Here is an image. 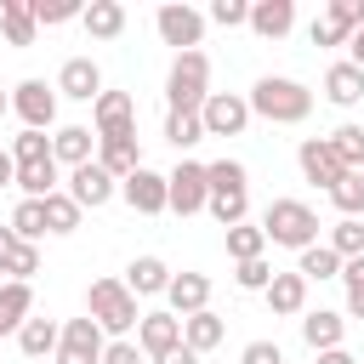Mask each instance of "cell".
<instances>
[{"mask_svg": "<svg viewBox=\"0 0 364 364\" xmlns=\"http://www.w3.org/2000/svg\"><path fill=\"white\" fill-rule=\"evenodd\" d=\"M245 102H250V114H262L273 125H301L313 114V91L301 80H290V74H262Z\"/></svg>", "mask_w": 364, "mask_h": 364, "instance_id": "cell-1", "label": "cell"}, {"mask_svg": "<svg viewBox=\"0 0 364 364\" xmlns=\"http://www.w3.org/2000/svg\"><path fill=\"white\" fill-rule=\"evenodd\" d=\"M85 318H91L102 336L125 341L142 313H136V296L125 290V279H91V290H85Z\"/></svg>", "mask_w": 364, "mask_h": 364, "instance_id": "cell-2", "label": "cell"}, {"mask_svg": "<svg viewBox=\"0 0 364 364\" xmlns=\"http://www.w3.org/2000/svg\"><path fill=\"white\" fill-rule=\"evenodd\" d=\"M262 233H267V245H284V250L301 256L307 245H318V210L301 205V199H273L262 210Z\"/></svg>", "mask_w": 364, "mask_h": 364, "instance_id": "cell-3", "label": "cell"}, {"mask_svg": "<svg viewBox=\"0 0 364 364\" xmlns=\"http://www.w3.org/2000/svg\"><path fill=\"white\" fill-rule=\"evenodd\" d=\"M210 97V57L205 51H176L171 74H165V102L171 114H199Z\"/></svg>", "mask_w": 364, "mask_h": 364, "instance_id": "cell-4", "label": "cell"}, {"mask_svg": "<svg viewBox=\"0 0 364 364\" xmlns=\"http://www.w3.org/2000/svg\"><path fill=\"white\" fill-rule=\"evenodd\" d=\"M91 136H97V142L136 136V97H131V91H102V97L91 102Z\"/></svg>", "mask_w": 364, "mask_h": 364, "instance_id": "cell-5", "label": "cell"}, {"mask_svg": "<svg viewBox=\"0 0 364 364\" xmlns=\"http://www.w3.org/2000/svg\"><path fill=\"white\" fill-rule=\"evenodd\" d=\"M11 114L23 119V131L57 125V85H46V80H17V85H11Z\"/></svg>", "mask_w": 364, "mask_h": 364, "instance_id": "cell-6", "label": "cell"}, {"mask_svg": "<svg viewBox=\"0 0 364 364\" xmlns=\"http://www.w3.org/2000/svg\"><path fill=\"white\" fill-rule=\"evenodd\" d=\"M205 205H210V188H205V165L182 159V165L165 176V210H176V216H193V210H205Z\"/></svg>", "mask_w": 364, "mask_h": 364, "instance_id": "cell-7", "label": "cell"}, {"mask_svg": "<svg viewBox=\"0 0 364 364\" xmlns=\"http://www.w3.org/2000/svg\"><path fill=\"white\" fill-rule=\"evenodd\" d=\"M199 125H205V136H239L250 125V102L239 91H210L199 108Z\"/></svg>", "mask_w": 364, "mask_h": 364, "instance_id": "cell-8", "label": "cell"}, {"mask_svg": "<svg viewBox=\"0 0 364 364\" xmlns=\"http://www.w3.org/2000/svg\"><path fill=\"white\" fill-rule=\"evenodd\" d=\"M154 28H159V40L165 46H176V51H199V34H205V11H193V6H159L154 11Z\"/></svg>", "mask_w": 364, "mask_h": 364, "instance_id": "cell-9", "label": "cell"}, {"mask_svg": "<svg viewBox=\"0 0 364 364\" xmlns=\"http://www.w3.org/2000/svg\"><path fill=\"white\" fill-rule=\"evenodd\" d=\"M63 193H68L80 210H102V205L119 193V182H114L97 159H85V165H74V171H68V188H63Z\"/></svg>", "mask_w": 364, "mask_h": 364, "instance_id": "cell-10", "label": "cell"}, {"mask_svg": "<svg viewBox=\"0 0 364 364\" xmlns=\"http://www.w3.org/2000/svg\"><path fill=\"white\" fill-rule=\"evenodd\" d=\"M102 330L91 318H68L63 336H57V364H102Z\"/></svg>", "mask_w": 364, "mask_h": 364, "instance_id": "cell-11", "label": "cell"}, {"mask_svg": "<svg viewBox=\"0 0 364 364\" xmlns=\"http://www.w3.org/2000/svg\"><path fill=\"white\" fill-rule=\"evenodd\" d=\"M296 165H301V176H307V182H318L324 193H330V188H336L341 176H347V165L336 159V148H330V136H307V142L296 148Z\"/></svg>", "mask_w": 364, "mask_h": 364, "instance_id": "cell-12", "label": "cell"}, {"mask_svg": "<svg viewBox=\"0 0 364 364\" xmlns=\"http://www.w3.org/2000/svg\"><path fill=\"white\" fill-rule=\"evenodd\" d=\"M136 347L159 364L165 353L182 347V318H176V313H142V318H136Z\"/></svg>", "mask_w": 364, "mask_h": 364, "instance_id": "cell-13", "label": "cell"}, {"mask_svg": "<svg viewBox=\"0 0 364 364\" xmlns=\"http://www.w3.org/2000/svg\"><path fill=\"white\" fill-rule=\"evenodd\" d=\"M119 199H125L136 216H159V210H165V176L142 165V171H131V176L119 182Z\"/></svg>", "mask_w": 364, "mask_h": 364, "instance_id": "cell-14", "label": "cell"}, {"mask_svg": "<svg viewBox=\"0 0 364 364\" xmlns=\"http://www.w3.org/2000/svg\"><path fill=\"white\" fill-rule=\"evenodd\" d=\"M165 313H176V318H193V313H205L210 307V279L205 273H171V284H165Z\"/></svg>", "mask_w": 364, "mask_h": 364, "instance_id": "cell-15", "label": "cell"}, {"mask_svg": "<svg viewBox=\"0 0 364 364\" xmlns=\"http://www.w3.org/2000/svg\"><path fill=\"white\" fill-rule=\"evenodd\" d=\"M57 91L74 97V102H97V97H102V68H97L91 57H68V63L57 68Z\"/></svg>", "mask_w": 364, "mask_h": 364, "instance_id": "cell-16", "label": "cell"}, {"mask_svg": "<svg viewBox=\"0 0 364 364\" xmlns=\"http://www.w3.org/2000/svg\"><path fill=\"white\" fill-rule=\"evenodd\" d=\"M245 28H256L262 40H284L296 28V6L290 0H250V23Z\"/></svg>", "mask_w": 364, "mask_h": 364, "instance_id": "cell-17", "label": "cell"}, {"mask_svg": "<svg viewBox=\"0 0 364 364\" xmlns=\"http://www.w3.org/2000/svg\"><path fill=\"white\" fill-rule=\"evenodd\" d=\"M262 296H267V307H273L279 318H296V313H307V279H301V273H273Z\"/></svg>", "mask_w": 364, "mask_h": 364, "instance_id": "cell-18", "label": "cell"}, {"mask_svg": "<svg viewBox=\"0 0 364 364\" xmlns=\"http://www.w3.org/2000/svg\"><path fill=\"white\" fill-rule=\"evenodd\" d=\"M341 336H347V318H341V313H330V307H313V313H301V341H307L313 353H330V347H341Z\"/></svg>", "mask_w": 364, "mask_h": 364, "instance_id": "cell-19", "label": "cell"}, {"mask_svg": "<svg viewBox=\"0 0 364 364\" xmlns=\"http://www.w3.org/2000/svg\"><path fill=\"white\" fill-rule=\"evenodd\" d=\"M324 97H330L336 108H358V102H364V68L330 63V68H324Z\"/></svg>", "mask_w": 364, "mask_h": 364, "instance_id": "cell-20", "label": "cell"}, {"mask_svg": "<svg viewBox=\"0 0 364 364\" xmlns=\"http://www.w3.org/2000/svg\"><path fill=\"white\" fill-rule=\"evenodd\" d=\"M91 148H97V136H91V125H57V136H51V159L57 165H85L91 159Z\"/></svg>", "mask_w": 364, "mask_h": 364, "instance_id": "cell-21", "label": "cell"}, {"mask_svg": "<svg viewBox=\"0 0 364 364\" xmlns=\"http://www.w3.org/2000/svg\"><path fill=\"white\" fill-rule=\"evenodd\" d=\"M80 23H85L91 40H119V34H125V6H119V0H91V6L80 11Z\"/></svg>", "mask_w": 364, "mask_h": 364, "instance_id": "cell-22", "label": "cell"}, {"mask_svg": "<svg viewBox=\"0 0 364 364\" xmlns=\"http://www.w3.org/2000/svg\"><path fill=\"white\" fill-rule=\"evenodd\" d=\"M97 165H102L114 182H125L131 171H142V148H136V136H119V142H97Z\"/></svg>", "mask_w": 364, "mask_h": 364, "instance_id": "cell-23", "label": "cell"}, {"mask_svg": "<svg viewBox=\"0 0 364 364\" xmlns=\"http://www.w3.org/2000/svg\"><path fill=\"white\" fill-rule=\"evenodd\" d=\"M165 284H171V267H165L159 256H136V262L125 267V290H131V296H165Z\"/></svg>", "mask_w": 364, "mask_h": 364, "instance_id": "cell-24", "label": "cell"}, {"mask_svg": "<svg viewBox=\"0 0 364 364\" xmlns=\"http://www.w3.org/2000/svg\"><path fill=\"white\" fill-rule=\"evenodd\" d=\"M28 313H34V284L6 279V284H0V336L23 330V318H28Z\"/></svg>", "mask_w": 364, "mask_h": 364, "instance_id": "cell-25", "label": "cell"}, {"mask_svg": "<svg viewBox=\"0 0 364 364\" xmlns=\"http://www.w3.org/2000/svg\"><path fill=\"white\" fill-rule=\"evenodd\" d=\"M0 34H6V46H34L40 23H34L28 0H0Z\"/></svg>", "mask_w": 364, "mask_h": 364, "instance_id": "cell-26", "label": "cell"}, {"mask_svg": "<svg viewBox=\"0 0 364 364\" xmlns=\"http://www.w3.org/2000/svg\"><path fill=\"white\" fill-rule=\"evenodd\" d=\"M222 336H228V324H222V313H193V318H182V347H193V353H210V347H222Z\"/></svg>", "mask_w": 364, "mask_h": 364, "instance_id": "cell-27", "label": "cell"}, {"mask_svg": "<svg viewBox=\"0 0 364 364\" xmlns=\"http://www.w3.org/2000/svg\"><path fill=\"white\" fill-rule=\"evenodd\" d=\"M57 336H63V330H57L51 318H34V313H28V318H23V330H17V347H23L28 358H46V353L57 358Z\"/></svg>", "mask_w": 364, "mask_h": 364, "instance_id": "cell-28", "label": "cell"}, {"mask_svg": "<svg viewBox=\"0 0 364 364\" xmlns=\"http://www.w3.org/2000/svg\"><path fill=\"white\" fill-rule=\"evenodd\" d=\"M245 182H250V171H245L239 159H210V165H205V188H210V199H216V193H250Z\"/></svg>", "mask_w": 364, "mask_h": 364, "instance_id": "cell-29", "label": "cell"}, {"mask_svg": "<svg viewBox=\"0 0 364 364\" xmlns=\"http://www.w3.org/2000/svg\"><path fill=\"white\" fill-rule=\"evenodd\" d=\"M11 188H23V199H51L57 193V159H46V165H17V182Z\"/></svg>", "mask_w": 364, "mask_h": 364, "instance_id": "cell-30", "label": "cell"}, {"mask_svg": "<svg viewBox=\"0 0 364 364\" xmlns=\"http://www.w3.org/2000/svg\"><path fill=\"white\" fill-rule=\"evenodd\" d=\"M23 245H34L40 233H46V199H17V210H11V222H6Z\"/></svg>", "mask_w": 364, "mask_h": 364, "instance_id": "cell-31", "label": "cell"}, {"mask_svg": "<svg viewBox=\"0 0 364 364\" xmlns=\"http://www.w3.org/2000/svg\"><path fill=\"white\" fill-rule=\"evenodd\" d=\"M262 250H267L262 222H239V228H228V256H233V262H256Z\"/></svg>", "mask_w": 364, "mask_h": 364, "instance_id": "cell-32", "label": "cell"}, {"mask_svg": "<svg viewBox=\"0 0 364 364\" xmlns=\"http://www.w3.org/2000/svg\"><path fill=\"white\" fill-rule=\"evenodd\" d=\"M296 273L313 284V279H341V256L330 250V245H307L301 250V262H296Z\"/></svg>", "mask_w": 364, "mask_h": 364, "instance_id": "cell-33", "label": "cell"}, {"mask_svg": "<svg viewBox=\"0 0 364 364\" xmlns=\"http://www.w3.org/2000/svg\"><path fill=\"white\" fill-rule=\"evenodd\" d=\"M330 148L347 171H364V125H336L330 131Z\"/></svg>", "mask_w": 364, "mask_h": 364, "instance_id": "cell-34", "label": "cell"}, {"mask_svg": "<svg viewBox=\"0 0 364 364\" xmlns=\"http://www.w3.org/2000/svg\"><path fill=\"white\" fill-rule=\"evenodd\" d=\"M80 216H85V210H80L63 188L46 199V233H74V228H80Z\"/></svg>", "mask_w": 364, "mask_h": 364, "instance_id": "cell-35", "label": "cell"}, {"mask_svg": "<svg viewBox=\"0 0 364 364\" xmlns=\"http://www.w3.org/2000/svg\"><path fill=\"white\" fill-rule=\"evenodd\" d=\"M330 205H336L341 216H353V222H358V216H364V176H358V171H347V176L330 188Z\"/></svg>", "mask_w": 364, "mask_h": 364, "instance_id": "cell-36", "label": "cell"}, {"mask_svg": "<svg viewBox=\"0 0 364 364\" xmlns=\"http://www.w3.org/2000/svg\"><path fill=\"white\" fill-rule=\"evenodd\" d=\"M46 159H51V136H46V131L11 136V165H46Z\"/></svg>", "mask_w": 364, "mask_h": 364, "instance_id": "cell-37", "label": "cell"}, {"mask_svg": "<svg viewBox=\"0 0 364 364\" xmlns=\"http://www.w3.org/2000/svg\"><path fill=\"white\" fill-rule=\"evenodd\" d=\"M330 250H336L341 262H353V256H364V222H353V216H341V222L330 228Z\"/></svg>", "mask_w": 364, "mask_h": 364, "instance_id": "cell-38", "label": "cell"}, {"mask_svg": "<svg viewBox=\"0 0 364 364\" xmlns=\"http://www.w3.org/2000/svg\"><path fill=\"white\" fill-rule=\"evenodd\" d=\"M28 11H34L40 28H57V23H74L85 6H80V0H28Z\"/></svg>", "mask_w": 364, "mask_h": 364, "instance_id": "cell-39", "label": "cell"}, {"mask_svg": "<svg viewBox=\"0 0 364 364\" xmlns=\"http://www.w3.org/2000/svg\"><path fill=\"white\" fill-rule=\"evenodd\" d=\"M165 142H176V148H193V142H205V125H199V114H165Z\"/></svg>", "mask_w": 364, "mask_h": 364, "instance_id": "cell-40", "label": "cell"}, {"mask_svg": "<svg viewBox=\"0 0 364 364\" xmlns=\"http://www.w3.org/2000/svg\"><path fill=\"white\" fill-rule=\"evenodd\" d=\"M205 210H210V216H216L222 228H239V222L250 216V193H216V199H210Z\"/></svg>", "mask_w": 364, "mask_h": 364, "instance_id": "cell-41", "label": "cell"}, {"mask_svg": "<svg viewBox=\"0 0 364 364\" xmlns=\"http://www.w3.org/2000/svg\"><path fill=\"white\" fill-rule=\"evenodd\" d=\"M0 273H11L17 284H28V279L40 273V245H23V239H17V250L6 256V267H0Z\"/></svg>", "mask_w": 364, "mask_h": 364, "instance_id": "cell-42", "label": "cell"}, {"mask_svg": "<svg viewBox=\"0 0 364 364\" xmlns=\"http://www.w3.org/2000/svg\"><path fill=\"white\" fill-rule=\"evenodd\" d=\"M324 17H330L347 40H353V34L364 28V0H330V6H324Z\"/></svg>", "mask_w": 364, "mask_h": 364, "instance_id": "cell-43", "label": "cell"}, {"mask_svg": "<svg viewBox=\"0 0 364 364\" xmlns=\"http://www.w3.org/2000/svg\"><path fill=\"white\" fill-rule=\"evenodd\" d=\"M341 284H347V313H353V318H364V256L341 262Z\"/></svg>", "mask_w": 364, "mask_h": 364, "instance_id": "cell-44", "label": "cell"}, {"mask_svg": "<svg viewBox=\"0 0 364 364\" xmlns=\"http://www.w3.org/2000/svg\"><path fill=\"white\" fill-rule=\"evenodd\" d=\"M205 17L222 23V28H245V23H250V0H210Z\"/></svg>", "mask_w": 364, "mask_h": 364, "instance_id": "cell-45", "label": "cell"}, {"mask_svg": "<svg viewBox=\"0 0 364 364\" xmlns=\"http://www.w3.org/2000/svg\"><path fill=\"white\" fill-rule=\"evenodd\" d=\"M239 290H267V279H273V267H267V256H256V262H239Z\"/></svg>", "mask_w": 364, "mask_h": 364, "instance_id": "cell-46", "label": "cell"}, {"mask_svg": "<svg viewBox=\"0 0 364 364\" xmlns=\"http://www.w3.org/2000/svg\"><path fill=\"white\" fill-rule=\"evenodd\" d=\"M239 364H284V347H279V341H267V336H262V341H250V347H245V353H239Z\"/></svg>", "mask_w": 364, "mask_h": 364, "instance_id": "cell-47", "label": "cell"}, {"mask_svg": "<svg viewBox=\"0 0 364 364\" xmlns=\"http://www.w3.org/2000/svg\"><path fill=\"white\" fill-rule=\"evenodd\" d=\"M102 364H142V347L136 341H108L102 347Z\"/></svg>", "mask_w": 364, "mask_h": 364, "instance_id": "cell-48", "label": "cell"}, {"mask_svg": "<svg viewBox=\"0 0 364 364\" xmlns=\"http://www.w3.org/2000/svg\"><path fill=\"white\" fill-rule=\"evenodd\" d=\"M307 34H313V46H347V34H341L330 17H313V28H307Z\"/></svg>", "mask_w": 364, "mask_h": 364, "instance_id": "cell-49", "label": "cell"}, {"mask_svg": "<svg viewBox=\"0 0 364 364\" xmlns=\"http://www.w3.org/2000/svg\"><path fill=\"white\" fill-rule=\"evenodd\" d=\"M347 63H353V68H364V28L347 40Z\"/></svg>", "mask_w": 364, "mask_h": 364, "instance_id": "cell-50", "label": "cell"}, {"mask_svg": "<svg viewBox=\"0 0 364 364\" xmlns=\"http://www.w3.org/2000/svg\"><path fill=\"white\" fill-rule=\"evenodd\" d=\"M159 364H199V353H193V347H176V353H165Z\"/></svg>", "mask_w": 364, "mask_h": 364, "instance_id": "cell-51", "label": "cell"}, {"mask_svg": "<svg viewBox=\"0 0 364 364\" xmlns=\"http://www.w3.org/2000/svg\"><path fill=\"white\" fill-rule=\"evenodd\" d=\"M11 182H17V165H11V154L0 148V188H11Z\"/></svg>", "mask_w": 364, "mask_h": 364, "instance_id": "cell-52", "label": "cell"}, {"mask_svg": "<svg viewBox=\"0 0 364 364\" xmlns=\"http://www.w3.org/2000/svg\"><path fill=\"white\" fill-rule=\"evenodd\" d=\"M318 364H358L347 347H330V353H318Z\"/></svg>", "mask_w": 364, "mask_h": 364, "instance_id": "cell-53", "label": "cell"}, {"mask_svg": "<svg viewBox=\"0 0 364 364\" xmlns=\"http://www.w3.org/2000/svg\"><path fill=\"white\" fill-rule=\"evenodd\" d=\"M11 250H17V233H11V228H0V267H6V256H11Z\"/></svg>", "mask_w": 364, "mask_h": 364, "instance_id": "cell-54", "label": "cell"}, {"mask_svg": "<svg viewBox=\"0 0 364 364\" xmlns=\"http://www.w3.org/2000/svg\"><path fill=\"white\" fill-rule=\"evenodd\" d=\"M6 114H11V97H6V91H0V119H6Z\"/></svg>", "mask_w": 364, "mask_h": 364, "instance_id": "cell-55", "label": "cell"}, {"mask_svg": "<svg viewBox=\"0 0 364 364\" xmlns=\"http://www.w3.org/2000/svg\"><path fill=\"white\" fill-rule=\"evenodd\" d=\"M358 176H364V171H358Z\"/></svg>", "mask_w": 364, "mask_h": 364, "instance_id": "cell-56", "label": "cell"}]
</instances>
